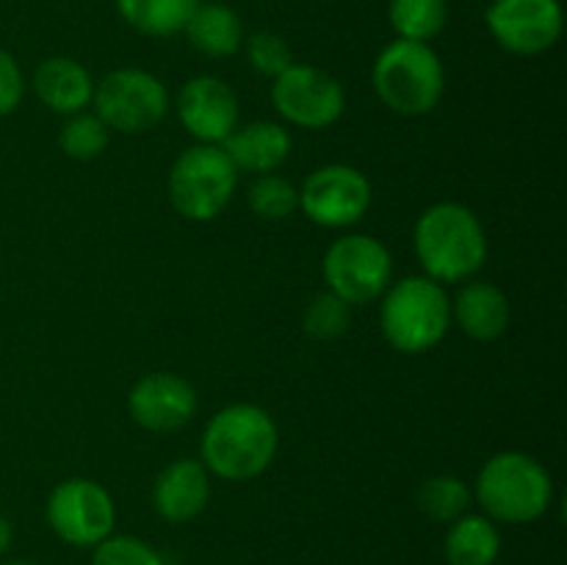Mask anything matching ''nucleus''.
Returning <instances> with one entry per match:
<instances>
[{
	"mask_svg": "<svg viewBox=\"0 0 567 565\" xmlns=\"http://www.w3.org/2000/svg\"><path fill=\"white\" fill-rule=\"evenodd\" d=\"M280 430L264 408L236 402L221 408L203 432V465L227 482H247L264 474L277 458Z\"/></svg>",
	"mask_w": 567,
	"mask_h": 565,
	"instance_id": "nucleus-1",
	"label": "nucleus"
},
{
	"mask_svg": "<svg viewBox=\"0 0 567 565\" xmlns=\"http://www.w3.org/2000/svg\"><path fill=\"white\" fill-rule=\"evenodd\" d=\"M415 255L435 282H465L485 266L487 236L480 216L460 203H435L413 230Z\"/></svg>",
	"mask_w": 567,
	"mask_h": 565,
	"instance_id": "nucleus-2",
	"label": "nucleus"
},
{
	"mask_svg": "<svg viewBox=\"0 0 567 565\" xmlns=\"http://www.w3.org/2000/svg\"><path fill=\"white\" fill-rule=\"evenodd\" d=\"M380 327L385 341L404 355L435 349L452 327V299L426 275L404 277L382 294Z\"/></svg>",
	"mask_w": 567,
	"mask_h": 565,
	"instance_id": "nucleus-3",
	"label": "nucleus"
},
{
	"mask_svg": "<svg viewBox=\"0 0 567 565\" xmlns=\"http://www.w3.org/2000/svg\"><path fill=\"white\" fill-rule=\"evenodd\" d=\"M374 92L393 114H430L446 89V70L435 50L426 42L393 39L374 61Z\"/></svg>",
	"mask_w": 567,
	"mask_h": 565,
	"instance_id": "nucleus-4",
	"label": "nucleus"
},
{
	"mask_svg": "<svg viewBox=\"0 0 567 565\" xmlns=\"http://www.w3.org/2000/svg\"><path fill=\"white\" fill-rule=\"evenodd\" d=\"M476 499L502 524H532L551 507L554 482L532 454L498 452L476 476Z\"/></svg>",
	"mask_w": 567,
	"mask_h": 565,
	"instance_id": "nucleus-5",
	"label": "nucleus"
},
{
	"mask_svg": "<svg viewBox=\"0 0 567 565\" xmlns=\"http://www.w3.org/2000/svg\"><path fill=\"white\" fill-rule=\"evenodd\" d=\"M238 170L219 144H194L169 172V199L188 222H210L230 205Z\"/></svg>",
	"mask_w": 567,
	"mask_h": 565,
	"instance_id": "nucleus-6",
	"label": "nucleus"
},
{
	"mask_svg": "<svg viewBox=\"0 0 567 565\" xmlns=\"http://www.w3.org/2000/svg\"><path fill=\"white\" fill-rule=\"evenodd\" d=\"M94 114L103 120L109 131L136 133L153 131L169 111V94L161 78L138 66H122L109 72L100 83H94Z\"/></svg>",
	"mask_w": 567,
	"mask_h": 565,
	"instance_id": "nucleus-7",
	"label": "nucleus"
},
{
	"mask_svg": "<svg viewBox=\"0 0 567 565\" xmlns=\"http://www.w3.org/2000/svg\"><path fill=\"white\" fill-rule=\"evenodd\" d=\"M321 271L327 291L341 297L349 308H358L380 299L391 286L393 258L380 238L349 233L330 244Z\"/></svg>",
	"mask_w": 567,
	"mask_h": 565,
	"instance_id": "nucleus-8",
	"label": "nucleus"
},
{
	"mask_svg": "<svg viewBox=\"0 0 567 565\" xmlns=\"http://www.w3.org/2000/svg\"><path fill=\"white\" fill-rule=\"evenodd\" d=\"M48 524L64 543L78 548H89L103 543L114 532L116 510L114 499L100 482L72 476V480L59 482L50 491Z\"/></svg>",
	"mask_w": 567,
	"mask_h": 565,
	"instance_id": "nucleus-9",
	"label": "nucleus"
},
{
	"mask_svg": "<svg viewBox=\"0 0 567 565\" xmlns=\"http://www.w3.org/2000/svg\"><path fill=\"white\" fill-rule=\"evenodd\" d=\"M271 105L291 125L324 131L343 116L347 94L330 72L310 64H291L271 83Z\"/></svg>",
	"mask_w": 567,
	"mask_h": 565,
	"instance_id": "nucleus-10",
	"label": "nucleus"
},
{
	"mask_svg": "<svg viewBox=\"0 0 567 565\" xmlns=\"http://www.w3.org/2000/svg\"><path fill=\"white\" fill-rule=\"evenodd\" d=\"M371 205V183L349 164H327L308 175L299 192V208L313 225L341 230L358 225Z\"/></svg>",
	"mask_w": 567,
	"mask_h": 565,
	"instance_id": "nucleus-11",
	"label": "nucleus"
},
{
	"mask_svg": "<svg viewBox=\"0 0 567 565\" xmlns=\"http://www.w3.org/2000/svg\"><path fill=\"white\" fill-rule=\"evenodd\" d=\"M485 25L507 53L540 55L563 37V6L559 0H493Z\"/></svg>",
	"mask_w": 567,
	"mask_h": 565,
	"instance_id": "nucleus-12",
	"label": "nucleus"
},
{
	"mask_svg": "<svg viewBox=\"0 0 567 565\" xmlns=\"http://www.w3.org/2000/svg\"><path fill=\"white\" fill-rule=\"evenodd\" d=\"M177 120L199 144H221L238 127V97L221 78L197 75L177 92Z\"/></svg>",
	"mask_w": 567,
	"mask_h": 565,
	"instance_id": "nucleus-13",
	"label": "nucleus"
},
{
	"mask_svg": "<svg viewBox=\"0 0 567 565\" xmlns=\"http://www.w3.org/2000/svg\"><path fill=\"white\" fill-rule=\"evenodd\" d=\"M133 421L147 432H175L197 413V391L192 382L172 371L144 374L127 393Z\"/></svg>",
	"mask_w": 567,
	"mask_h": 565,
	"instance_id": "nucleus-14",
	"label": "nucleus"
},
{
	"mask_svg": "<svg viewBox=\"0 0 567 565\" xmlns=\"http://www.w3.org/2000/svg\"><path fill=\"white\" fill-rule=\"evenodd\" d=\"M210 499V474L203 460L177 458L155 476L153 504L155 513L169 524L194 521Z\"/></svg>",
	"mask_w": 567,
	"mask_h": 565,
	"instance_id": "nucleus-15",
	"label": "nucleus"
},
{
	"mask_svg": "<svg viewBox=\"0 0 567 565\" xmlns=\"http://www.w3.org/2000/svg\"><path fill=\"white\" fill-rule=\"evenodd\" d=\"M219 147L225 150L238 172L271 175L291 155V133L280 122L260 120L236 127Z\"/></svg>",
	"mask_w": 567,
	"mask_h": 565,
	"instance_id": "nucleus-16",
	"label": "nucleus"
},
{
	"mask_svg": "<svg viewBox=\"0 0 567 565\" xmlns=\"http://www.w3.org/2000/svg\"><path fill=\"white\" fill-rule=\"evenodd\" d=\"M452 321L474 341H496L509 325L507 294L493 282L465 280L452 299Z\"/></svg>",
	"mask_w": 567,
	"mask_h": 565,
	"instance_id": "nucleus-17",
	"label": "nucleus"
},
{
	"mask_svg": "<svg viewBox=\"0 0 567 565\" xmlns=\"http://www.w3.org/2000/svg\"><path fill=\"white\" fill-rule=\"evenodd\" d=\"M37 97L55 114H81L94 94V81L81 61L70 55H50L33 72Z\"/></svg>",
	"mask_w": 567,
	"mask_h": 565,
	"instance_id": "nucleus-18",
	"label": "nucleus"
},
{
	"mask_svg": "<svg viewBox=\"0 0 567 565\" xmlns=\"http://www.w3.org/2000/svg\"><path fill=\"white\" fill-rule=\"evenodd\" d=\"M183 33L188 37L192 48L208 59L236 55L244 44L241 17L225 3H199Z\"/></svg>",
	"mask_w": 567,
	"mask_h": 565,
	"instance_id": "nucleus-19",
	"label": "nucleus"
},
{
	"mask_svg": "<svg viewBox=\"0 0 567 565\" xmlns=\"http://www.w3.org/2000/svg\"><path fill=\"white\" fill-rule=\"evenodd\" d=\"M199 3L203 0H114L116 14L133 31L153 39H166L186 31Z\"/></svg>",
	"mask_w": 567,
	"mask_h": 565,
	"instance_id": "nucleus-20",
	"label": "nucleus"
},
{
	"mask_svg": "<svg viewBox=\"0 0 567 565\" xmlns=\"http://www.w3.org/2000/svg\"><path fill=\"white\" fill-rule=\"evenodd\" d=\"M449 565H493L502 554V535L485 515H460L443 543Z\"/></svg>",
	"mask_w": 567,
	"mask_h": 565,
	"instance_id": "nucleus-21",
	"label": "nucleus"
},
{
	"mask_svg": "<svg viewBox=\"0 0 567 565\" xmlns=\"http://www.w3.org/2000/svg\"><path fill=\"white\" fill-rule=\"evenodd\" d=\"M388 20L399 39L430 44V39L446 28L449 3L446 0H391Z\"/></svg>",
	"mask_w": 567,
	"mask_h": 565,
	"instance_id": "nucleus-22",
	"label": "nucleus"
},
{
	"mask_svg": "<svg viewBox=\"0 0 567 565\" xmlns=\"http://www.w3.org/2000/svg\"><path fill=\"white\" fill-rule=\"evenodd\" d=\"M419 510L430 521L437 524H452L460 515L468 513L471 507V491L460 476L437 474L421 482L419 493H415Z\"/></svg>",
	"mask_w": 567,
	"mask_h": 565,
	"instance_id": "nucleus-23",
	"label": "nucleus"
},
{
	"mask_svg": "<svg viewBox=\"0 0 567 565\" xmlns=\"http://www.w3.org/2000/svg\"><path fill=\"white\" fill-rule=\"evenodd\" d=\"M247 205L258 219L282 222L299 210V188L280 175H258L247 188Z\"/></svg>",
	"mask_w": 567,
	"mask_h": 565,
	"instance_id": "nucleus-24",
	"label": "nucleus"
},
{
	"mask_svg": "<svg viewBox=\"0 0 567 565\" xmlns=\"http://www.w3.org/2000/svg\"><path fill=\"white\" fill-rule=\"evenodd\" d=\"M109 127L103 125L97 114H72L66 116L64 127L59 133V144L64 150V155L75 161H92L97 155L105 153L109 147Z\"/></svg>",
	"mask_w": 567,
	"mask_h": 565,
	"instance_id": "nucleus-25",
	"label": "nucleus"
},
{
	"mask_svg": "<svg viewBox=\"0 0 567 565\" xmlns=\"http://www.w3.org/2000/svg\"><path fill=\"white\" fill-rule=\"evenodd\" d=\"M352 325V308L332 291L316 294L302 314V327L316 341H336Z\"/></svg>",
	"mask_w": 567,
	"mask_h": 565,
	"instance_id": "nucleus-26",
	"label": "nucleus"
},
{
	"mask_svg": "<svg viewBox=\"0 0 567 565\" xmlns=\"http://www.w3.org/2000/svg\"><path fill=\"white\" fill-rule=\"evenodd\" d=\"M92 565H166L150 543L133 535H109L94 546Z\"/></svg>",
	"mask_w": 567,
	"mask_h": 565,
	"instance_id": "nucleus-27",
	"label": "nucleus"
},
{
	"mask_svg": "<svg viewBox=\"0 0 567 565\" xmlns=\"http://www.w3.org/2000/svg\"><path fill=\"white\" fill-rule=\"evenodd\" d=\"M247 61L255 72L275 81L293 64V53L282 37L271 31H258L247 37Z\"/></svg>",
	"mask_w": 567,
	"mask_h": 565,
	"instance_id": "nucleus-28",
	"label": "nucleus"
},
{
	"mask_svg": "<svg viewBox=\"0 0 567 565\" xmlns=\"http://www.w3.org/2000/svg\"><path fill=\"white\" fill-rule=\"evenodd\" d=\"M22 92H25V81H22L20 64L14 55L0 50V116L11 114L20 105Z\"/></svg>",
	"mask_w": 567,
	"mask_h": 565,
	"instance_id": "nucleus-29",
	"label": "nucleus"
},
{
	"mask_svg": "<svg viewBox=\"0 0 567 565\" xmlns=\"http://www.w3.org/2000/svg\"><path fill=\"white\" fill-rule=\"evenodd\" d=\"M11 541H14V530H11V521L0 513V557L9 552Z\"/></svg>",
	"mask_w": 567,
	"mask_h": 565,
	"instance_id": "nucleus-30",
	"label": "nucleus"
},
{
	"mask_svg": "<svg viewBox=\"0 0 567 565\" xmlns=\"http://www.w3.org/2000/svg\"><path fill=\"white\" fill-rule=\"evenodd\" d=\"M3 565H33V563H25V559H11V563H3Z\"/></svg>",
	"mask_w": 567,
	"mask_h": 565,
	"instance_id": "nucleus-31",
	"label": "nucleus"
}]
</instances>
